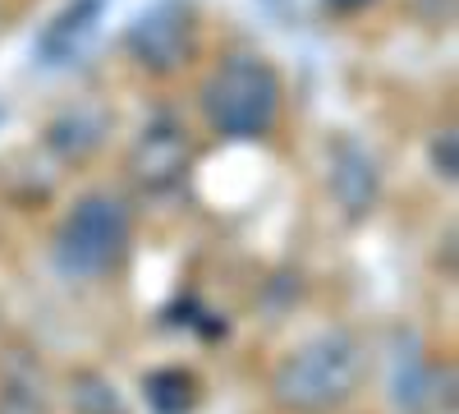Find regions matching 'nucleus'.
I'll return each instance as SVG.
<instances>
[{"mask_svg":"<svg viewBox=\"0 0 459 414\" xmlns=\"http://www.w3.org/2000/svg\"><path fill=\"white\" fill-rule=\"evenodd\" d=\"M363 341L350 327H326L294 346L272 373V401L290 414H331L350 405L363 383Z\"/></svg>","mask_w":459,"mask_h":414,"instance_id":"obj_1","label":"nucleus"},{"mask_svg":"<svg viewBox=\"0 0 459 414\" xmlns=\"http://www.w3.org/2000/svg\"><path fill=\"white\" fill-rule=\"evenodd\" d=\"M281 74L262 56H225L198 88V106L221 138H266L281 120Z\"/></svg>","mask_w":459,"mask_h":414,"instance_id":"obj_2","label":"nucleus"},{"mask_svg":"<svg viewBox=\"0 0 459 414\" xmlns=\"http://www.w3.org/2000/svg\"><path fill=\"white\" fill-rule=\"evenodd\" d=\"M129 235H134V216H129L125 198L83 194L56 231V268H60V277H69V281L106 277L115 262L125 258Z\"/></svg>","mask_w":459,"mask_h":414,"instance_id":"obj_3","label":"nucleus"},{"mask_svg":"<svg viewBox=\"0 0 459 414\" xmlns=\"http://www.w3.org/2000/svg\"><path fill=\"white\" fill-rule=\"evenodd\" d=\"M125 51L134 56L138 69L147 74H175L194 60L198 51V19L179 0H161V5L143 10L129 32H125Z\"/></svg>","mask_w":459,"mask_h":414,"instance_id":"obj_4","label":"nucleus"},{"mask_svg":"<svg viewBox=\"0 0 459 414\" xmlns=\"http://www.w3.org/2000/svg\"><path fill=\"white\" fill-rule=\"evenodd\" d=\"M386 392L400 414H450V392L455 373L437 368L418 341V331H395L391 336V359H386Z\"/></svg>","mask_w":459,"mask_h":414,"instance_id":"obj_5","label":"nucleus"},{"mask_svg":"<svg viewBox=\"0 0 459 414\" xmlns=\"http://www.w3.org/2000/svg\"><path fill=\"white\" fill-rule=\"evenodd\" d=\"M184 171H188V129L170 116V110H157V116L143 125L134 153H129V175L147 194H166L184 180Z\"/></svg>","mask_w":459,"mask_h":414,"instance_id":"obj_6","label":"nucleus"},{"mask_svg":"<svg viewBox=\"0 0 459 414\" xmlns=\"http://www.w3.org/2000/svg\"><path fill=\"white\" fill-rule=\"evenodd\" d=\"M326 184H331V194L335 203L344 207V216L350 221H363L377 198H381V171H377V157L368 153V147L350 134H340L331 143V153H326Z\"/></svg>","mask_w":459,"mask_h":414,"instance_id":"obj_7","label":"nucleus"},{"mask_svg":"<svg viewBox=\"0 0 459 414\" xmlns=\"http://www.w3.org/2000/svg\"><path fill=\"white\" fill-rule=\"evenodd\" d=\"M101 19H106V0H69L65 10L51 14V23L37 32L32 42V56L42 69H65L74 65L101 32Z\"/></svg>","mask_w":459,"mask_h":414,"instance_id":"obj_8","label":"nucleus"},{"mask_svg":"<svg viewBox=\"0 0 459 414\" xmlns=\"http://www.w3.org/2000/svg\"><path fill=\"white\" fill-rule=\"evenodd\" d=\"M106 129H110L106 110L74 106V110H60V116L47 125V147H51L56 157H65V162H83V157H92L97 147H101Z\"/></svg>","mask_w":459,"mask_h":414,"instance_id":"obj_9","label":"nucleus"},{"mask_svg":"<svg viewBox=\"0 0 459 414\" xmlns=\"http://www.w3.org/2000/svg\"><path fill=\"white\" fill-rule=\"evenodd\" d=\"M0 410L5 414H47V373L28 355H10L0 368Z\"/></svg>","mask_w":459,"mask_h":414,"instance_id":"obj_10","label":"nucleus"},{"mask_svg":"<svg viewBox=\"0 0 459 414\" xmlns=\"http://www.w3.org/2000/svg\"><path fill=\"white\" fill-rule=\"evenodd\" d=\"M143 396L157 414H188L198 405V378L184 368H157L143 378Z\"/></svg>","mask_w":459,"mask_h":414,"instance_id":"obj_11","label":"nucleus"},{"mask_svg":"<svg viewBox=\"0 0 459 414\" xmlns=\"http://www.w3.org/2000/svg\"><path fill=\"white\" fill-rule=\"evenodd\" d=\"M74 410H79V414H106V410H120L115 383H106L101 373H79V378H74Z\"/></svg>","mask_w":459,"mask_h":414,"instance_id":"obj_12","label":"nucleus"},{"mask_svg":"<svg viewBox=\"0 0 459 414\" xmlns=\"http://www.w3.org/2000/svg\"><path fill=\"white\" fill-rule=\"evenodd\" d=\"M459 138H455V129H446L437 143H432V166H437V175H446V180H455L459 175Z\"/></svg>","mask_w":459,"mask_h":414,"instance_id":"obj_13","label":"nucleus"},{"mask_svg":"<svg viewBox=\"0 0 459 414\" xmlns=\"http://www.w3.org/2000/svg\"><path fill=\"white\" fill-rule=\"evenodd\" d=\"M363 5H372V0H326V10H335V14H354Z\"/></svg>","mask_w":459,"mask_h":414,"instance_id":"obj_14","label":"nucleus"},{"mask_svg":"<svg viewBox=\"0 0 459 414\" xmlns=\"http://www.w3.org/2000/svg\"><path fill=\"white\" fill-rule=\"evenodd\" d=\"M106 414H125V410H106Z\"/></svg>","mask_w":459,"mask_h":414,"instance_id":"obj_15","label":"nucleus"}]
</instances>
